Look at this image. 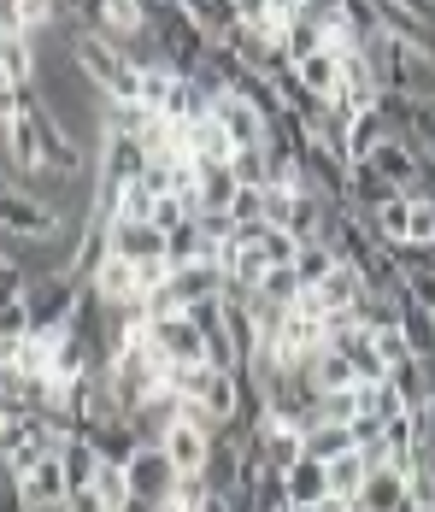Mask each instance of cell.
I'll list each match as a JSON object with an SVG mask.
<instances>
[{
	"label": "cell",
	"mask_w": 435,
	"mask_h": 512,
	"mask_svg": "<svg viewBox=\"0 0 435 512\" xmlns=\"http://www.w3.org/2000/svg\"><path fill=\"white\" fill-rule=\"evenodd\" d=\"M153 42L165 48V65H177L183 77H194L212 53V36L194 24L183 6H153Z\"/></svg>",
	"instance_id": "cell-1"
},
{
	"label": "cell",
	"mask_w": 435,
	"mask_h": 512,
	"mask_svg": "<svg viewBox=\"0 0 435 512\" xmlns=\"http://www.w3.org/2000/svg\"><path fill=\"white\" fill-rule=\"evenodd\" d=\"M0 224H6V236H65V230H83L77 218H65L59 206L36 201V195H24V189H6Z\"/></svg>",
	"instance_id": "cell-2"
},
{
	"label": "cell",
	"mask_w": 435,
	"mask_h": 512,
	"mask_svg": "<svg viewBox=\"0 0 435 512\" xmlns=\"http://www.w3.org/2000/svg\"><path fill=\"white\" fill-rule=\"evenodd\" d=\"M12 477H18V489H24L30 512L65 507V501H71V483H65V465H59V454H42L36 465H24V471H12Z\"/></svg>",
	"instance_id": "cell-3"
},
{
	"label": "cell",
	"mask_w": 435,
	"mask_h": 512,
	"mask_svg": "<svg viewBox=\"0 0 435 512\" xmlns=\"http://www.w3.org/2000/svg\"><path fill=\"white\" fill-rule=\"evenodd\" d=\"M130 471V495H142V501H171V489H177V465L165 448H136V460L124 465Z\"/></svg>",
	"instance_id": "cell-4"
},
{
	"label": "cell",
	"mask_w": 435,
	"mask_h": 512,
	"mask_svg": "<svg viewBox=\"0 0 435 512\" xmlns=\"http://www.w3.org/2000/svg\"><path fill=\"white\" fill-rule=\"evenodd\" d=\"M212 118H218V124L230 130L236 154H242V148H265V142H271V118H265V112H259L253 101H242V95H224Z\"/></svg>",
	"instance_id": "cell-5"
},
{
	"label": "cell",
	"mask_w": 435,
	"mask_h": 512,
	"mask_svg": "<svg viewBox=\"0 0 435 512\" xmlns=\"http://www.w3.org/2000/svg\"><path fill=\"white\" fill-rule=\"evenodd\" d=\"M59 465H65V483H71V495H77V489H95L100 483L106 454H100V442L89 436V430H71L65 448H59Z\"/></svg>",
	"instance_id": "cell-6"
},
{
	"label": "cell",
	"mask_w": 435,
	"mask_h": 512,
	"mask_svg": "<svg viewBox=\"0 0 435 512\" xmlns=\"http://www.w3.org/2000/svg\"><path fill=\"white\" fill-rule=\"evenodd\" d=\"M153 348L171 359V365H212L206 359V336L194 330L189 318H159L153 324Z\"/></svg>",
	"instance_id": "cell-7"
},
{
	"label": "cell",
	"mask_w": 435,
	"mask_h": 512,
	"mask_svg": "<svg viewBox=\"0 0 435 512\" xmlns=\"http://www.w3.org/2000/svg\"><path fill=\"white\" fill-rule=\"evenodd\" d=\"M171 295L189 312V307H200V301H224V295H230V277H224L218 265H206V259H200V265H177V271H171Z\"/></svg>",
	"instance_id": "cell-8"
},
{
	"label": "cell",
	"mask_w": 435,
	"mask_h": 512,
	"mask_svg": "<svg viewBox=\"0 0 435 512\" xmlns=\"http://www.w3.org/2000/svg\"><path fill=\"white\" fill-rule=\"evenodd\" d=\"M177 471H206V454H212V430L206 424H194V418H177L171 430H165V442H159Z\"/></svg>",
	"instance_id": "cell-9"
},
{
	"label": "cell",
	"mask_w": 435,
	"mask_h": 512,
	"mask_svg": "<svg viewBox=\"0 0 435 512\" xmlns=\"http://www.w3.org/2000/svg\"><path fill=\"white\" fill-rule=\"evenodd\" d=\"M53 359H59V342H48V336H24V342L0 348V365L12 377H36V383H53Z\"/></svg>",
	"instance_id": "cell-10"
},
{
	"label": "cell",
	"mask_w": 435,
	"mask_h": 512,
	"mask_svg": "<svg viewBox=\"0 0 435 512\" xmlns=\"http://www.w3.org/2000/svg\"><path fill=\"white\" fill-rule=\"evenodd\" d=\"M300 371L318 383V395H341V389H359V371H353V359L341 354V348H318V354L300 359Z\"/></svg>",
	"instance_id": "cell-11"
},
{
	"label": "cell",
	"mask_w": 435,
	"mask_h": 512,
	"mask_svg": "<svg viewBox=\"0 0 435 512\" xmlns=\"http://www.w3.org/2000/svg\"><path fill=\"white\" fill-rule=\"evenodd\" d=\"M165 248H171V236H165L159 224H112V254L136 259V265H147V259H171Z\"/></svg>",
	"instance_id": "cell-12"
},
{
	"label": "cell",
	"mask_w": 435,
	"mask_h": 512,
	"mask_svg": "<svg viewBox=\"0 0 435 512\" xmlns=\"http://www.w3.org/2000/svg\"><path fill=\"white\" fill-rule=\"evenodd\" d=\"M394 195H406V189H394L371 159H359V165H353V183H347V206H353V212H383Z\"/></svg>",
	"instance_id": "cell-13"
},
{
	"label": "cell",
	"mask_w": 435,
	"mask_h": 512,
	"mask_svg": "<svg viewBox=\"0 0 435 512\" xmlns=\"http://www.w3.org/2000/svg\"><path fill=\"white\" fill-rule=\"evenodd\" d=\"M183 142L200 165H236V142L218 118H200V124H183Z\"/></svg>",
	"instance_id": "cell-14"
},
{
	"label": "cell",
	"mask_w": 435,
	"mask_h": 512,
	"mask_svg": "<svg viewBox=\"0 0 435 512\" xmlns=\"http://www.w3.org/2000/svg\"><path fill=\"white\" fill-rule=\"evenodd\" d=\"M242 195V177L230 165H206V183H200V201H194V218H230V206Z\"/></svg>",
	"instance_id": "cell-15"
},
{
	"label": "cell",
	"mask_w": 435,
	"mask_h": 512,
	"mask_svg": "<svg viewBox=\"0 0 435 512\" xmlns=\"http://www.w3.org/2000/svg\"><path fill=\"white\" fill-rule=\"evenodd\" d=\"M371 165L383 171L394 189H412V183H418V171H424V154H418V148H412L406 136H388L383 148L371 154Z\"/></svg>",
	"instance_id": "cell-16"
},
{
	"label": "cell",
	"mask_w": 435,
	"mask_h": 512,
	"mask_svg": "<svg viewBox=\"0 0 435 512\" xmlns=\"http://www.w3.org/2000/svg\"><path fill=\"white\" fill-rule=\"evenodd\" d=\"M341 265H347V259H341L330 242H300V254H294V277H300V289H324Z\"/></svg>",
	"instance_id": "cell-17"
},
{
	"label": "cell",
	"mask_w": 435,
	"mask_h": 512,
	"mask_svg": "<svg viewBox=\"0 0 435 512\" xmlns=\"http://www.w3.org/2000/svg\"><path fill=\"white\" fill-rule=\"evenodd\" d=\"M242 371H212V389H206V401H200V407L212 412V418H218V424H224V430H230V424H242Z\"/></svg>",
	"instance_id": "cell-18"
},
{
	"label": "cell",
	"mask_w": 435,
	"mask_h": 512,
	"mask_svg": "<svg viewBox=\"0 0 435 512\" xmlns=\"http://www.w3.org/2000/svg\"><path fill=\"white\" fill-rule=\"evenodd\" d=\"M388 136H394V124H388L383 106L359 112V118H353V136H347V159H353V165H359V159H371V154L388 142Z\"/></svg>",
	"instance_id": "cell-19"
},
{
	"label": "cell",
	"mask_w": 435,
	"mask_h": 512,
	"mask_svg": "<svg viewBox=\"0 0 435 512\" xmlns=\"http://www.w3.org/2000/svg\"><path fill=\"white\" fill-rule=\"evenodd\" d=\"M330 501V471L324 460H300L289 471V507H324Z\"/></svg>",
	"instance_id": "cell-20"
},
{
	"label": "cell",
	"mask_w": 435,
	"mask_h": 512,
	"mask_svg": "<svg viewBox=\"0 0 435 512\" xmlns=\"http://www.w3.org/2000/svg\"><path fill=\"white\" fill-rule=\"evenodd\" d=\"M400 330H406V342H412V354L418 359H435V307L412 301V295H400Z\"/></svg>",
	"instance_id": "cell-21"
},
{
	"label": "cell",
	"mask_w": 435,
	"mask_h": 512,
	"mask_svg": "<svg viewBox=\"0 0 435 512\" xmlns=\"http://www.w3.org/2000/svg\"><path fill=\"white\" fill-rule=\"evenodd\" d=\"M242 242L259 248L265 265H294V254H300V236L294 230H277V224H253V230H242Z\"/></svg>",
	"instance_id": "cell-22"
},
{
	"label": "cell",
	"mask_w": 435,
	"mask_h": 512,
	"mask_svg": "<svg viewBox=\"0 0 435 512\" xmlns=\"http://www.w3.org/2000/svg\"><path fill=\"white\" fill-rule=\"evenodd\" d=\"M294 71H300V83H306L318 101H341V59H336L330 48L312 53V59H300Z\"/></svg>",
	"instance_id": "cell-23"
},
{
	"label": "cell",
	"mask_w": 435,
	"mask_h": 512,
	"mask_svg": "<svg viewBox=\"0 0 435 512\" xmlns=\"http://www.w3.org/2000/svg\"><path fill=\"white\" fill-rule=\"evenodd\" d=\"M324 471H330V495H336V501H359V495H365V483H371V465H365L359 448H353V454H341V460H330Z\"/></svg>",
	"instance_id": "cell-24"
},
{
	"label": "cell",
	"mask_w": 435,
	"mask_h": 512,
	"mask_svg": "<svg viewBox=\"0 0 435 512\" xmlns=\"http://www.w3.org/2000/svg\"><path fill=\"white\" fill-rule=\"evenodd\" d=\"M359 442H353V424H312L306 430V460H341V454H353Z\"/></svg>",
	"instance_id": "cell-25"
},
{
	"label": "cell",
	"mask_w": 435,
	"mask_h": 512,
	"mask_svg": "<svg viewBox=\"0 0 435 512\" xmlns=\"http://www.w3.org/2000/svg\"><path fill=\"white\" fill-rule=\"evenodd\" d=\"M318 301H324L330 312H359V301H365V277H359L353 265H341L336 277L318 289Z\"/></svg>",
	"instance_id": "cell-26"
},
{
	"label": "cell",
	"mask_w": 435,
	"mask_h": 512,
	"mask_svg": "<svg viewBox=\"0 0 435 512\" xmlns=\"http://www.w3.org/2000/svg\"><path fill=\"white\" fill-rule=\"evenodd\" d=\"M412 212H418V201H412V195H394L383 212H371V224H377V236H383L388 248H400V242H406V230H412Z\"/></svg>",
	"instance_id": "cell-27"
},
{
	"label": "cell",
	"mask_w": 435,
	"mask_h": 512,
	"mask_svg": "<svg viewBox=\"0 0 435 512\" xmlns=\"http://www.w3.org/2000/svg\"><path fill=\"white\" fill-rule=\"evenodd\" d=\"M212 371H218V365H171V371H165V389H171L177 401H206Z\"/></svg>",
	"instance_id": "cell-28"
},
{
	"label": "cell",
	"mask_w": 435,
	"mask_h": 512,
	"mask_svg": "<svg viewBox=\"0 0 435 512\" xmlns=\"http://www.w3.org/2000/svg\"><path fill=\"white\" fill-rule=\"evenodd\" d=\"M153 206H159V195L147 189V177L124 183L118 189V224H153Z\"/></svg>",
	"instance_id": "cell-29"
},
{
	"label": "cell",
	"mask_w": 435,
	"mask_h": 512,
	"mask_svg": "<svg viewBox=\"0 0 435 512\" xmlns=\"http://www.w3.org/2000/svg\"><path fill=\"white\" fill-rule=\"evenodd\" d=\"M230 171L242 177V189H271V177H277V165H271V148H242Z\"/></svg>",
	"instance_id": "cell-30"
},
{
	"label": "cell",
	"mask_w": 435,
	"mask_h": 512,
	"mask_svg": "<svg viewBox=\"0 0 435 512\" xmlns=\"http://www.w3.org/2000/svg\"><path fill=\"white\" fill-rule=\"evenodd\" d=\"M365 412V383L359 389H341V395H324L318 401V424H353Z\"/></svg>",
	"instance_id": "cell-31"
},
{
	"label": "cell",
	"mask_w": 435,
	"mask_h": 512,
	"mask_svg": "<svg viewBox=\"0 0 435 512\" xmlns=\"http://www.w3.org/2000/svg\"><path fill=\"white\" fill-rule=\"evenodd\" d=\"M259 295H265V301H277V307H300V295H306V289H300L294 265H271V271H265V283H259Z\"/></svg>",
	"instance_id": "cell-32"
},
{
	"label": "cell",
	"mask_w": 435,
	"mask_h": 512,
	"mask_svg": "<svg viewBox=\"0 0 435 512\" xmlns=\"http://www.w3.org/2000/svg\"><path fill=\"white\" fill-rule=\"evenodd\" d=\"M406 501L418 512H435V460H418L406 471Z\"/></svg>",
	"instance_id": "cell-33"
},
{
	"label": "cell",
	"mask_w": 435,
	"mask_h": 512,
	"mask_svg": "<svg viewBox=\"0 0 435 512\" xmlns=\"http://www.w3.org/2000/svg\"><path fill=\"white\" fill-rule=\"evenodd\" d=\"M230 224H236V236L253 230V224H265V189H242L236 206H230Z\"/></svg>",
	"instance_id": "cell-34"
},
{
	"label": "cell",
	"mask_w": 435,
	"mask_h": 512,
	"mask_svg": "<svg viewBox=\"0 0 435 512\" xmlns=\"http://www.w3.org/2000/svg\"><path fill=\"white\" fill-rule=\"evenodd\" d=\"M95 489L106 495V501H112V512H124V501H130V471H124V465H106Z\"/></svg>",
	"instance_id": "cell-35"
},
{
	"label": "cell",
	"mask_w": 435,
	"mask_h": 512,
	"mask_svg": "<svg viewBox=\"0 0 435 512\" xmlns=\"http://www.w3.org/2000/svg\"><path fill=\"white\" fill-rule=\"evenodd\" d=\"M65 507H71V512H112V501H106L100 489H77V495H71Z\"/></svg>",
	"instance_id": "cell-36"
},
{
	"label": "cell",
	"mask_w": 435,
	"mask_h": 512,
	"mask_svg": "<svg viewBox=\"0 0 435 512\" xmlns=\"http://www.w3.org/2000/svg\"><path fill=\"white\" fill-rule=\"evenodd\" d=\"M294 512H324V507H294Z\"/></svg>",
	"instance_id": "cell-37"
},
{
	"label": "cell",
	"mask_w": 435,
	"mask_h": 512,
	"mask_svg": "<svg viewBox=\"0 0 435 512\" xmlns=\"http://www.w3.org/2000/svg\"><path fill=\"white\" fill-rule=\"evenodd\" d=\"M400 512H412V507H400Z\"/></svg>",
	"instance_id": "cell-38"
},
{
	"label": "cell",
	"mask_w": 435,
	"mask_h": 512,
	"mask_svg": "<svg viewBox=\"0 0 435 512\" xmlns=\"http://www.w3.org/2000/svg\"><path fill=\"white\" fill-rule=\"evenodd\" d=\"M412 512H418V507H412Z\"/></svg>",
	"instance_id": "cell-39"
}]
</instances>
